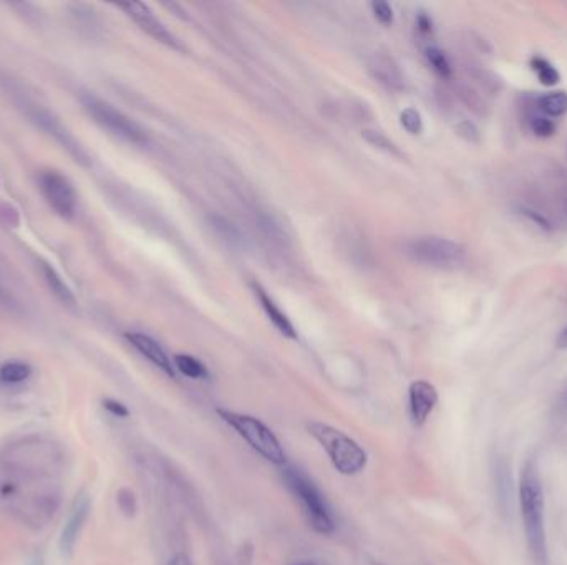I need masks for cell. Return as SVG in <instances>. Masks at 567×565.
<instances>
[{"label": "cell", "mask_w": 567, "mask_h": 565, "mask_svg": "<svg viewBox=\"0 0 567 565\" xmlns=\"http://www.w3.org/2000/svg\"><path fill=\"white\" fill-rule=\"evenodd\" d=\"M41 270H43L45 280H47V284H49L50 290H52L53 294H55V297L59 298L60 302H63L65 305H75V297H73L70 288L67 287V286L63 284V280L60 278V276H59V274L50 268V266H47V264H43V266H41Z\"/></svg>", "instance_id": "obj_18"}, {"label": "cell", "mask_w": 567, "mask_h": 565, "mask_svg": "<svg viewBox=\"0 0 567 565\" xmlns=\"http://www.w3.org/2000/svg\"><path fill=\"white\" fill-rule=\"evenodd\" d=\"M529 65H531L533 72L536 73L537 80L543 83L544 87H554L561 82V73L544 57H539V55L533 57Z\"/></svg>", "instance_id": "obj_17"}, {"label": "cell", "mask_w": 567, "mask_h": 565, "mask_svg": "<svg viewBox=\"0 0 567 565\" xmlns=\"http://www.w3.org/2000/svg\"><path fill=\"white\" fill-rule=\"evenodd\" d=\"M438 403V391L430 381H413L408 390V410L412 423L420 428L432 415Z\"/></svg>", "instance_id": "obj_10"}, {"label": "cell", "mask_w": 567, "mask_h": 565, "mask_svg": "<svg viewBox=\"0 0 567 565\" xmlns=\"http://www.w3.org/2000/svg\"><path fill=\"white\" fill-rule=\"evenodd\" d=\"M299 565H310V564H299Z\"/></svg>", "instance_id": "obj_34"}, {"label": "cell", "mask_w": 567, "mask_h": 565, "mask_svg": "<svg viewBox=\"0 0 567 565\" xmlns=\"http://www.w3.org/2000/svg\"><path fill=\"white\" fill-rule=\"evenodd\" d=\"M126 340L133 345L134 349L138 350L148 361H151L155 365L156 369L166 373L168 377H175V365L171 363L169 357L166 355L163 347L156 342L155 339L148 337L145 333H126Z\"/></svg>", "instance_id": "obj_11"}, {"label": "cell", "mask_w": 567, "mask_h": 565, "mask_svg": "<svg viewBox=\"0 0 567 565\" xmlns=\"http://www.w3.org/2000/svg\"><path fill=\"white\" fill-rule=\"evenodd\" d=\"M407 256L415 262L436 269L462 268L466 260V249L444 237H418L405 246Z\"/></svg>", "instance_id": "obj_6"}, {"label": "cell", "mask_w": 567, "mask_h": 565, "mask_svg": "<svg viewBox=\"0 0 567 565\" xmlns=\"http://www.w3.org/2000/svg\"><path fill=\"white\" fill-rule=\"evenodd\" d=\"M259 227L262 229V232H264L269 239L278 241V242H282V244L286 242V234H284L282 227L279 226L278 223H276L272 217L266 216V214L259 216Z\"/></svg>", "instance_id": "obj_27"}, {"label": "cell", "mask_w": 567, "mask_h": 565, "mask_svg": "<svg viewBox=\"0 0 567 565\" xmlns=\"http://www.w3.org/2000/svg\"><path fill=\"white\" fill-rule=\"evenodd\" d=\"M519 506L529 551L539 565L547 564L544 493L536 464L527 461L519 476Z\"/></svg>", "instance_id": "obj_2"}, {"label": "cell", "mask_w": 567, "mask_h": 565, "mask_svg": "<svg viewBox=\"0 0 567 565\" xmlns=\"http://www.w3.org/2000/svg\"><path fill=\"white\" fill-rule=\"evenodd\" d=\"M369 68L377 82L382 83L390 90H402L403 75L392 57L385 53H375Z\"/></svg>", "instance_id": "obj_15"}, {"label": "cell", "mask_w": 567, "mask_h": 565, "mask_svg": "<svg viewBox=\"0 0 567 565\" xmlns=\"http://www.w3.org/2000/svg\"><path fill=\"white\" fill-rule=\"evenodd\" d=\"M363 140L367 141V143L371 144V146H375V148H379V150H382L385 153L395 154V156H400V151H398V148H397V144L393 143L392 140H389L385 134L380 133V132H375V130H365L363 133Z\"/></svg>", "instance_id": "obj_23"}, {"label": "cell", "mask_w": 567, "mask_h": 565, "mask_svg": "<svg viewBox=\"0 0 567 565\" xmlns=\"http://www.w3.org/2000/svg\"><path fill=\"white\" fill-rule=\"evenodd\" d=\"M104 408L108 413H112L116 418H128L130 416V410L124 406L122 401L110 400L108 398V400L104 401Z\"/></svg>", "instance_id": "obj_29"}, {"label": "cell", "mask_w": 567, "mask_h": 565, "mask_svg": "<svg viewBox=\"0 0 567 565\" xmlns=\"http://www.w3.org/2000/svg\"><path fill=\"white\" fill-rule=\"evenodd\" d=\"M57 460L50 442L12 444L0 454V506L29 524L47 523L60 503Z\"/></svg>", "instance_id": "obj_1"}, {"label": "cell", "mask_w": 567, "mask_h": 565, "mask_svg": "<svg viewBox=\"0 0 567 565\" xmlns=\"http://www.w3.org/2000/svg\"><path fill=\"white\" fill-rule=\"evenodd\" d=\"M211 226L219 236L223 237V241H226L229 246L242 244V236H241L238 227L234 226L233 223H229L224 217L211 216Z\"/></svg>", "instance_id": "obj_20"}, {"label": "cell", "mask_w": 567, "mask_h": 565, "mask_svg": "<svg viewBox=\"0 0 567 565\" xmlns=\"http://www.w3.org/2000/svg\"><path fill=\"white\" fill-rule=\"evenodd\" d=\"M118 7L123 9L133 19L134 23L142 31L146 32L150 37H153L155 41L163 43L169 49L183 50V45L179 43V41L176 39L171 32L166 29L161 22L156 19L153 12L150 11L145 4H142V2H126V4H118Z\"/></svg>", "instance_id": "obj_9"}, {"label": "cell", "mask_w": 567, "mask_h": 565, "mask_svg": "<svg viewBox=\"0 0 567 565\" xmlns=\"http://www.w3.org/2000/svg\"><path fill=\"white\" fill-rule=\"evenodd\" d=\"M251 287H252V292H254V296L258 298L261 307L266 312L268 319L272 322V325H274L284 337L292 340L297 339V332L294 329V325H292L289 317L279 308L278 304L272 300V297L269 296L268 292L261 287L258 282H252Z\"/></svg>", "instance_id": "obj_14"}, {"label": "cell", "mask_w": 567, "mask_h": 565, "mask_svg": "<svg viewBox=\"0 0 567 565\" xmlns=\"http://www.w3.org/2000/svg\"><path fill=\"white\" fill-rule=\"evenodd\" d=\"M537 106L543 114H546L547 118L553 116H562L567 114V93L559 90V92H551L547 95H543L537 102Z\"/></svg>", "instance_id": "obj_16"}, {"label": "cell", "mask_w": 567, "mask_h": 565, "mask_svg": "<svg viewBox=\"0 0 567 565\" xmlns=\"http://www.w3.org/2000/svg\"><path fill=\"white\" fill-rule=\"evenodd\" d=\"M531 130L533 133L536 134L537 138H549L553 134L556 133V124L553 123V120H549L547 116L543 114H535L531 118Z\"/></svg>", "instance_id": "obj_26"}, {"label": "cell", "mask_w": 567, "mask_h": 565, "mask_svg": "<svg viewBox=\"0 0 567 565\" xmlns=\"http://www.w3.org/2000/svg\"><path fill=\"white\" fill-rule=\"evenodd\" d=\"M425 55H426L428 63L432 65V68H434V72L438 73L440 77H444V78L452 77V65L448 62V59H446V55H444V51L440 50V49H436V47H430V49H426Z\"/></svg>", "instance_id": "obj_22"}, {"label": "cell", "mask_w": 567, "mask_h": 565, "mask_svg": "<svg viewBox=\"0 0 567 565\" xmlns=\"http://www.w3.org/2000/svg\"><path fill=\"white\" fill-rule=\"evenodd\" d=\"M27 114L31 116L33 123H37V126H41V130H45L47 133L52 134L57 141H60L63 148H67L70 153H75L80 158V148L73 141L72 136L63 128L62 124L59 123V120L53 118L52 114L41 110L39 105H32L31 108L27 110Z\"/></svg>", "instance_id": "obj_13"}, {"label": "cell", "mask_w": 567, "mask_h": 565, "mask_svg": "<svg viewBox=\"0 0 567 565\" xmlns=\"http://www.w3.org/2000/svg\"><path fill=\"white\" fill-rule=\"evenodd\" d=\"M116 503L120 511L126 515V517H133L138 509V501H136V496L130 488H122L118 494H116Z\"/></svg>", "instance_id": "obj_25"}, {"label": "cell", "mask_w": 567, "mask_h": 565, "mask_svg": "<svg viewBox=\"0 0 567 565\" xmlns=\"http://www.w3.org/2000/svg\"><path fill=\"white\" fill-rule=\"evenodd\" d=\"M32 369L22 361H9L0 369V380L4 383H22L31 377Z\"/></svg>", "instance_id": "obj_21"}, {"label": "cell", "mask_w": 567, "mask_h": 565, "mask_svg": "<svg viewBox=\"0 0 567 565\" xmlns=\"http://www.w3.org/2000/svg\"><path fill=\"white\" fill-rule=\"evenodd\" d=\"M216 413L223 422L227 423L242 440H246L249 446L254 451H258L264 460L279 466L286 464V451L278 436L261 420L251 415H242L224 408H217Z\"/></svg>", "instance_id": "obj_4"}, {"label": "cell", "mask_w": 567, "mask_h": 565, "mask_svg": "<svg viewBox=\"0 0 567 565\" xmlns=\"http://www.w3.org/2000/svg\"><path fill=\"white\" fill-rule=\"evenodd\" d=\"M41 195L53 211L62 217H72L77 209V196L70 181L59 171H45L39 178Z\"/></svg>", "instance_id": "obj_8"}, {"label": "cell", "mask_w": 567, "mask_h": 565, "mask_svg": "<svg viewBox=\"0 0 567 565\" xmlns=\"http://www.w3.org/2000/svg\"><path fill=\"white\" fill-rule=\"evenodd\" d=\"M371 9H373L377 21L380 22V23H383V25H390L392 23L393 9L390 4H387V2H373Z\"/></svg>", "instance_id": "obj_28"}, {"label": "cell", "mask_w": 567, "mask_h": 565, "mask_svg": "<svg viewBox=\"0 0 567 565\" xmlns=\"http://www.w3.org/2000/svg\"><path fill=\"white\" fill-rule=\"evenodd\" d=\"M82 103L87 114L92 116L93 122L100 124L108 133L138 146L148 143V136L142 130V126L134 123L132 118H128L120 110H116L110 103L104 102L92 95L83 96Z\"/></svg>", "instance_id": "obj_7"}, {"label": "cell", "mask_w": 567, "mask_h": 565, "mask_svg": "<svg viewBox=\"0 0 567 565\" xmlns=\"http://www.w3.org/2000/svg\"><path fill=\"white\" fill-rule=\"evenodd\" d=\"M5 296H7V292L4 290V287H2V282H0V300H5Z\"/></svg>", "instance_id": "obj_33"}, {"label": "cell", "mask_w": 567, "mask_h": 565, "mask_svg": "<svg viewBox=\"0 0 567 565\" xmlns=\"http://www.w3.org/2000/svg\"><path fill=\"white\" fill-rule=\"evenodd\" d=\"M166 565H193V562L186 554H176Z\"/></svg>", "instance_id": "obj_30"}, {"label": "cell", "mask_w": 567, "mask_h": 565, "mask_svg": "<svg viewBox=\"0 0 567 565\" xmlns=\"http://www.w3.org/2000/svg\"><path fill=\"white\" fill-rule=\"evenodd\" d=\"M400 123L410 134H420L423 132L422 114L415 108H405L400 114Z\"/></svg>", "instance_id": "obj_24"}, {"label": "cell", "mask_w": 567, "mask_h": 565, "mask_svg": "<svg viewBox=\"0 0 567 565\" xmlns=\"http://www.w3.org/2000/svg\"><path fill=\"white\" fill-rule=\"evenodd\" d=\"M418 25H420V31L425 32V33L432 31V21H430L426 15H420V17H418Z\"/></svg>", "instance_id": "obj_32"}, {"label": "cell", "mask_w": 567, "mask_h": 565, "mask_svg": "<svg viewBox=\"0 0 567 565\" xmlns=\"http://www.w3.org/2000/svg\"><path fill=\"white\" fill-rule=\"evenodd\" d=\"M556 347L561 350L567 349V325L561 330V333H559V337L556 339Z\"/></svg>", "instance_id": "obj_31"}, {"label": "cell", "mask_w": 567, "mask_h": 565, "mask_svg": "<svg viewBox=\"0 0 567 565\" xmlns=\"http://www.w3.org/2000/svg\"><path fill=\"white\" fill-rule=\"evenodd\" d=\"M282 478L288 484L290 493L294 494V497L299 501L302 513L307 517L312 529L319 534H332L335 524H334L329 506L325 503L319 488L299 469L288 468L284 469Z\"/></svg>", "instance_id": "obj_5"}, {"label": "cell", "mask_w": 567, "mask_h": 565, "mask_svg": "<svg viewBox=\"0 0 567 565\" xmlns=\"http://www.w3.org/2000/svg\"><path fill=\"white\" fill-rule=\"evenodd\" d=\"M90 513V499L87 496H80L75 499L72 506V511L69 515V521L65 523L63 527L62 537H60V551L63 555L72 554L75 542L78 539V534L82 531L83 524Z\"/></svg>", "instance_id": "obj_12"}, {"label": "cell", "mask_w": 567, "mask_h": 565, "mask_svg": "<svg viewBox=\"0 0 567 565\" xmlns=\"http://www.w3.org/2000/svg\"><path fill=\"white\" fill-rule=\"evenodd\" d=\"M175 367L179 373H183L187 378L199 380V378H206L207 377L206 367L199 360L191 357V355H185V353L176 355Z\"/></svg>", "instance_id": "obj_19"}, {"label": "cell", "mask_w": 567, "mask_h": 565, "mask_svg": "<svg viewBox=\"0 0 567 565\" xmlns=\"http://www.w3.org/2000/svg\"><path fill=\"white\" fill-rule=\"evenodd\" d=\"M307 432L329 454L334 468L343 476H355L367 466V452L349 434L320 422L307 423Z\"/></svg>", "instance_id": "obj_3"}]
</instances>
